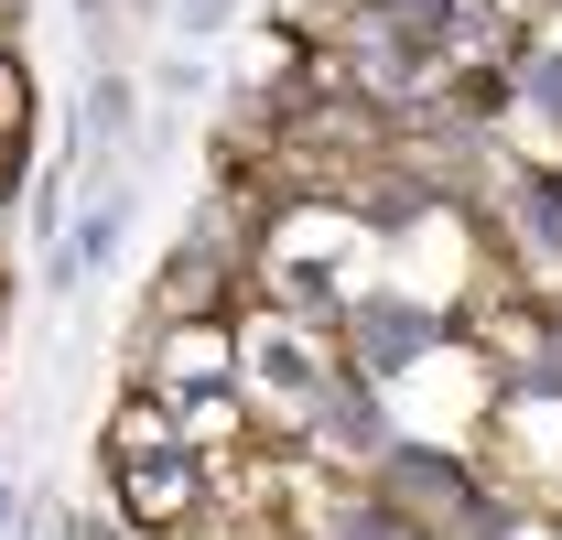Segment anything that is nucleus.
<instances>
[{
  "instance_id": "7ed1b4c3",
  "label": "nucleus",
  "mask_w": 562,
  "mask_h": 540,
  "mask_svg": "<svg viewBox=\"0 0 562 540\" xmlns=\"http://www.w3.org/2000/svg\"><path fill=\"white\" fill-rule=\"evenodd\" d=\"M336 325H347V346H357V379H368V368H401L412 346H432V314H422L412 292H368V303H336Z\"/></svg>"
},
{
  "instance_id": "f03ea898",
  "label": "nucleus",
  "mask_w": 562,
  "mask_h": 540,
  "mask_svg": "<svg viewBox=\"0 0 562 540\" xmlns=\"http://www.w3.org/2000/svg\"><path fill=\"white\" fill-rule=\"evenodd\" d=\"M195 390H238V336L216 314H162V336H151V401H195Z\"/></svg>"
},
{
  "instance_id": "f257e3e1",
  "label": "nucleus",
  "mask_w": 562,
  "mask_h": 540,
  "mask_svg": "<svg viewBox=\"0 0 562 540\" xmlns=\"http://www.w3.org/2000/svg\"><path fill=\"white\" fill-rule=\"evenodd\" d=\"M238 379H249L271 410H292V421H303V410L325 401V379H336V346L314 336V325L249 314V325H238Z\"/></svg>"
},
{
  "instance_id": "39448f33",
  "label": "nucleus",
  "mask_w": 562,
  "mask_h": 540,
  "mask_svg": "<svg viewBox=\"0 0 562 540\" xmlns=\"http://www.w3.org/2000/svg\"><path fill=\"white\" fill-rule=\"evenodd\" d=\"M131 120H140V87H131V76H98V87H87V131H76V162L98 173V162L131 140Z\"/></svg>"
},
{
  "instance_id": "423d86ee",
  "label": "nucleus",
  "mask_w": 562,
  "mask_h": 540,
  "mask_svg": "<svg viewBox=\"0 0 562 540\" xmlns=\"http://www.w3.org/2000/svg\"><path fill=\"white\" fill-rule=\"evenodd\" d=\"M508 195L530 205V227H519V238H530L541 260H562V173H541V162H519V173H508Z\"/></svg>"
},
{
  "instance_id": "20e7f679",
  "label": "nucleus",
  "mask_w": 562,
  "mask_h": 540,
  "mask_svg": "<svg viewBox=\"0 0 562 540\" xmlns=\"http://www.w3.org/2000/svg\"><path fill=\"white\" fill-rule=\"evenodd\" d=\"M131 216H140L131 184H109V195L87 205V227H76V238H55V260H44V270H55V281H87V270H109V260H120V238H131Z\"/></svg>"
},
{
  "instance_id": "0eeeda50",
  "label": "nucleus",
  "mask_w": 562,
  "mask_h": 540,
  "mask_svg": "<svg viewBox=\"0 0 562 540\" xmlns=\"http://www.w3.org/2000/svg\"><path fill=\"white\" fill-rule=\"evenodd\" d=\"M530 87H541V98L562 109V55H541V66H530Z\"/></svg>"
}]
</instances>
